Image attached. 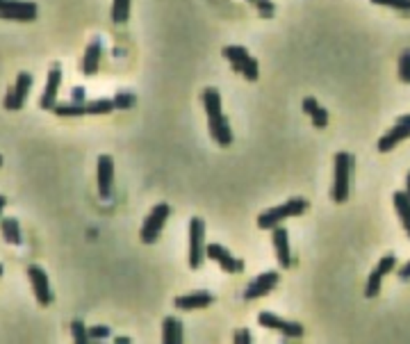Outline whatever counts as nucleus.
Here are the masks:
<instances>
[{"label": "nucleus", "instance_id": "36", "mask_svg": "<svg viewBox=\"0 0 410 344\" xmlns=\"http://www.w3.org/2000/svg\"><path fill=\"white\" fill-rule=\"evenodd\" d=\"M399 278H402V281H410V262L404 264V267L399 269Z\"/></svg>", "mask_w": 410, "mask_h": 344}, {"label": "nucleus", "instance_id": "33", "mask_svg": "<svg viewBox=\"0 0 410 344\" xmlns=\"http://www.w3.org/2000/svg\"><path fill=\"white\" fill-rule=\"evenodd\" d=\"M310 119H313V123L317 128H326V123H328V112L324 110V107H315V110L310 112Z\"/></svg>", "mask_w": 410, "mask_h": 344}, {"label": "nucleus", "instance_id": "3", "mask_svg": "<svg viewBox=\"0 0 410 344\" xmlns=\"http://www.w3.org/2000/svg\"><path fill=\"white\" fill-rule=\"evenodd\" d=\"M351 171H354V155L339 151L335 155V178H333V201L346 203L349 188H351Z\"/></svg>", "mask_w": 410, "mask_h": 344}, {"label": "nucleus", "instance_id": "38", "mask_svg": "<svg viewBox=\"0 0 410 344\" xmlns=\"http://www.w3.org/2000/svg\"><path fill=\"white\" fill-rule=\"evenodd\" d=\"M114 344H130V338L121 336V338H114Z\"/></svg>", "mask_w": 410, "mask_h": 344}, {"label": "nucleus", "instance_id": "19", "mask_svg": "<svg viewBox=\"0 0 410 344\" xmlns=\"http://www.w3.org/2000/svg\"><path fill=\"white\" fill-rule=\"evenodd\" d=\"M162 344H183V321L176 317H164Z\"/></svg>", "mask_w": 410, "mask_h": 344}, {"label": "nucleus", "instance_id": "34", "mask_svg": "<svg viewBox=\"0 0 410 344\" xmlns=\"http://www.w3.org/2000/svg\"><path fill=\"white\" fill-rule=\"evenodd\" d=\"M233 344H253V338H251V331L248 328H239L233 338Z\"/></svg>", "mask_w": 410, "mask_h": 344}, {"label": "nucleus", "instance_id": "39", "mask_svg": "<svg viewBox=\"0 0 410 344\" xmlns=\"http://www.w3.org/2000/svg\"><path fill=\"white\" fill-rule=\"evenodd\" d=\"M406 194L410 196V173L406 176Z\"/></svg>", "mask_w": 410, "mask_h": 344}, {"label": "nucleus", "instance_id": "41", "mask_svg": "<svg viewBox=\"0 0 410 344\" xmlns=\"http://www.w3.org/2000/svg\"><path fill=\"white\" fill-rule=\"evenodd\" d=\"M0 166H3V155H0Z\"/></svg>", "mask_w": 410, "mask_h": 344}, {"label": "nucleus", "instance_id": "18", "mask_svg": "<svg viewBox=\"0 0 410 344\" xmlns=\"http://www.w3.org/2000/svg\"><path fill=\"white\" fill-rule=\"evenodd\" d=\"M274 247H276V258L281 262V267H292V253H289V238L287 228H274Z\"/></svg>", "mask_w": 410, "mask_h": 344}, {"label": "nucleus", "instance_id": "12", "mask_svg": "<svg viewBox=\"0 0 410 344\" xmlns=\"http://www.w3.org/2000/svg\"><path fill=\"white\" fill-rule=\"evenodd\" d=\"M408 137H410V114L402 116V119L378 140V153H390L397 144H402Z\"/></svg>", "mask_w": 410, "mask_h": 344}, {"label": "nucleus", "instance_id": "14", "mask_svg": "<svg viewBox=\"0 0 410 344\" xmlns=\"http://www.w3.org/2000/svg\"><path fill=\"white\" fill-rule=\"evenodd\" d=\"M278 281H281L278 271H265V274H260L255 281L248 283V288L244 292V301H255L260 297H267V294L278 285Z\"/></svg>", "mask_w": 410, "mask_h": 344}, {"label": "nucleus", "instance_id": "27", "mask_svg": "<svg viewBox=\"0 0 410 344\" xmlns=\"http://www.w3.org/2000/svg\"><path fill=\"white\" fill-rule=\"evenodd\" d=\"M399 78H402V82L410 85V48H406L399 57Z\"/></svg>", "mask_w": 410, "mask_h": 344}, {"label": "nucleus", "instance_id": "15", "mask_svg": "<svg viewBox=\"0 0 410 344\" xmlns=\"http://www.w3.org/2000/svg\"><path fill=\"white\" fill-rule=\"evenodd\" d=\"M59 85H62V66L53 64L51 71H48V78H46V90L42 94V107L44 110H55Z\"/></svg>", "mask_w": 410, "mask_h": 344}, {"label": "nucleus", "instance_id": "1", "mask_svg": "<svg viewBox=\"0 0 410 344\" xmlns=\"http://www.w3.org/2000/svg\"><path fill=\"white\" fill-rule=\"evenodd\" d=\"M203 105L207 114V125L210 135L219 146H231L233 144V128L228 123L226 114L222 110V94H219L217 87H205L203 90Z\"/></svg>", "mask_w": 410, "mask_h": 344}, {"label": "nucleus", "instance_id": "8", "mask_svg": "<svg viewBox=\"0 0 410 344\" xmlns=\"http://www.w3.org/2000/svg\"><path fill=\"white\" fill-rule=\"evenodd\" d=\"M32 82H35L32 73H28V71L18 73L14 85L9 87V92L5 96V110H9V112H18V110H21V107L25 105V101H28L30 90H32Z\"/></svg>", "mask_w": 410, "mask_h": 344}, {"label": "nucleus", "instance_id": "40", "mask_svg": "<svg viewBox=\"0 0 410 344\" xmlns=\"http://www.w3.org/2000/svg\"><path fill=\"white\" fill-rule=\"evenodd\" d=\"M0 276H3V264H0Z\"/></svg>", "mask_w": 410, "mask_h": 344}, {"label": "nucleus", "instance_id": "37", "mask_svg": "<svg viewBox=\"0 0 410 344\" xmlns=\"http://www.w3.org/2000/svg\"><path fill=\"white\" fill-rule=\"evenodd\" d=\"M5 205H7V199L3 194H0V217H3V210H5Z\"/></svg>", "mask_w": 410, "mask_h": 344}, {"label": "nucleus", "instance_id": "31", "mask_svg": "<svg viewBox=\"0 0 410 344\" xmlns=\"http://www.w3.org/2000/svg\"><path fill=\"white\" fill-rule=\"evenodd\" d=\"M114 107H119V110H130V107L135 105V94H123V92H119L114 98Z\"/></svg>", "mask_w": 410, "mask_h": 344}, {"label": "nucleus", "instance_id": "20", "mask_svg": "<svg viewBox=\"0 0 410 344\" xmlns=\"http://www.w3.org/2000/svg\"><path fill=\"white\" fill-rule=\"evenodd\" d=\"M392 201H394V208H397L399 219H402L406 233L410 235V196L406 192H394Z\"/></svg>", "mask_w": 410, "mask_h": 344}, {"label": "nucleus", "instance_id": "29", "mask_svg": "<svg viewBox=\"0 0 410 344\" xmlns=\"http://www.w3.org/2000/svg\"><path fill=\"white\" fill-rule=\"evenodd\" d=\"M87 333H89V338H92V342H103V340H107L109 336H112V331H109L107 326H103V324L87 326Z\"/></svg>", "mask_w": 410, "mask_h": 344}, {"label": "nucleus", "instance_id": "25", "mask_svg": "<svg viewBox=\"0 0 410 344\" xmlns=\"http://www.w3.org/2000/svg\"><path fill=\"white\" fill-rule=\"evenodd\" d=\"M71 336H73V344H92V338H89L87 326L80 319L71 321Z\"/></svg>", "mask_w": 410, "mask_h": 344}, {"label": "nucleus", "instance_id": "5", "mask_svg": "<svg viewBox=\"0 0 410 344\" xmlns=\"http://www.w3.org/2000/svg\"><path fill=\"white\" fill-rule=\"evenodd\" d=\"M205 258V221L201 217L189 219V267L201 269Z\"/></svg>", "mask_w": 410, "mask_h": 344}, {"label": "nucleus", "instance_id": "10", "mask_svg": "<svg viewBox=\"0 0 410 344\" xmlns=\"http://www.w3.org/2000/svg\"><path fill=\"white\" fill-rule=\"evenodd\" d=\"M258 321H260V326L274 328L278 333H283L285 338H303V333H306V328L301 326V324L283 319V317H278V314H274V312H260Z\"/></svg>", "mask_w": 410, "mask_h": 344}, {"label": "nucleus", "instance_id": "13", "mask_svg": "<svg viewBox=\"0 0 410 344\" xmlns=\"http://www.w3.org/2000/svg\"><path fill=\"white\" fill-rule=\"evenodd\" d=\"M96 173H98V194H101V199H109V196H112V188H114L112 155H98Z\"/></svg>", "mask_w": 410, "mask_h": 344}, {"label": "nucleus", "instance_id": "23", "mask_svg": "<svg viewBox=\"0 0 410 344\" xmlns=\"http://www.w3.org/2000/svg\"><path fill=\"white\" fill-rule=\"evenodd\" d=\"M130 18V0H114L112 3V21L116 25H123Z\"/></svg>", "mask_w": 410, "mask_h": 344}, {"label": "nucleus", "instance_id": "32", "mask_svg": "<svg viewBox=\"0 0 410 344\" xmlns=\"http://www.w3.org/2000/svg\"><path fill=\"white\" fill-rule=\"evenodd\" d=\"M248 3H253L258 7L260 16H265V18L274 16V3H272V0H248Z\"/></svg>", "mask_w": 410, "mask_h": 344}, {"label": "nucleus", "instance_id": "6", "mask_svg": "<svg viewBox=\"0 0 410 344\" xmlns=\"http://www.w3.org/2000/svg\"><path fill=\"white\" fill-rule=\"evenodd\" d=\"M169 214H171V208H169L167 203H157L155 208L151 210V214L144 219L142 223V233H139V238H142L144 244H155L159 233H162L164 223L169 219Z\"/></svg>", "mask_w": 410, "mask_h": 344}, {"label": "nucleus", "instance_id": "9", "mask_svg": "<svg viewBox=\"0 0 410 344\" xmlns=\"http://www.w3.org/2000/svg\"><path fill=\"white\" fill-rule=\"evenodd\" d=\"M28 278L32 283V292L39 301V306H51L53 303V290L51 281H48V274L39 267V264H30L28 267Z\"/></svg>", "mask_w": 410, "mask_h": 344}, {"label": "nucleus", "instance_id": "26", "mask_svg": "<svg viewBox=\"0 0 410 344\" xmlns=\"http://www.w3.org/2000/svg\"><path fill=\"white\" fill-rule=\"evenodd\" d=\"M381 281H383V276L378 274L376 269L369 274V278H367V288H365V297L367 299H374V297H378V292H381Z\"/></svg>", "mask_w": 410, "mask_h": 344}, {"label": "nucleus", "instance_id": "35", "mask_svg": "<svg viewBox=\"0 0 410 344\" xmlns=\"http://www.w3.org/2000/svg\"><path fill=\"white\" fill-rule=\"evenodd\" d=\"M71 101H73V103H80V105H85V103H87V98H85V90H83V87H76V90L71 92Z\"/></svg>", "mask_w": 410, "mask_h": 344}, {"label": "nucleus", "instance_id": "28", "mask_svg": "<svg viewBox=\"0 0 410 344\" xmlns=\"http://www.w3.org/2000/svg\"><path fill=\"white\" fill-rule=\"evenodd\" d=\"M397 269V258L394 255H383L381 260H378V264H376V271L381 274V276L385 278L387 274H392Z\"/></svg>", "mask_w": 410, "mask_h": 344}, {"label": "nucleus", "instance_id": "22", "mask_svg": "<svg viewBox=\"0 0 410 344\" xmlns=\"http://www.w3.org/2000/svg\"><path fill=\"white\" fill-rule=\"evenodd\" d=\"M53 112H55L57 116H62V119H73V116H85V114H87V103H85V105L73 103V101L57 103Z\"/></svg>", "mask_w": 410, "mask_h": 344}, {"label": "nucleus", "instance_id": "7", "mask_svg": "<svg viewBox=\"0 0 410 344\" xmlns=\"http://www.w3.org/2000/svg\"><path fill=\"white\" fill-rule=\"evenodd\" d=\"M39 14V7L28 0H0V18L5 21H21L30 23Z\"/></svg>", "mask_w": 410, "mask_h": 344}, {"label": "nucleus", "instance_id": "16", "mask_svg": "<svg viewBox=\"0 0 410 344\" xmlns=\"http://www.w3.org/2000/svg\"><path fill=\"white\" fill-rule=\"evenodd\" d=\"M215 301V297L210 292H192V294H183V297H176L174 306L178 310H198V308H207L210 303Z\"/></svg>", "mask_w": 410, "mask_h": 344}, {"label": "nucleus", "instance_id": "24", "mask_svg": "<svg viewBox=\"0 0 410 344\" xmlns=\"http://www.w3.org/2000/svg\"><path fill=\"white\" fill-rule=\"evenodd\" d=\"M114 110L112 98H96V101H87V114H109Z\"/></svg>", "mask_w": 410, "mask_h": 344}, {"label": "nucleus", "instance_id": "30", "mask_svg": "<svg viewBox=\"0 0 410 344\" xmlns=\"http://www.w3.org/2000/svg\"><path fill=\"white\" fill-rule=\"evenodd\" d=\"M372 3L390 9H399V12H410V0H372Z\"/></svg>", "mask_w": 410, "mask_h": 344}, {"label": "nucleus", "instance_id": "4", "mask_svg": "<svg viewBox=\"0 0 410 344\" xmlns=\"http://www.w3.org/2000/svg\"><path fill=\"white\" fill-rule=\"evenodd\" d=\"M224 57H226L228 62H231L233 71L242 73L248 82H255L258 80V75H260V71H258V60L248 55V51H246L244 46H226L224 48Z\"/></svg>", "mask_w": 410, "mask_h": 344}, {"label": "nucleus", "instance_id": "2", "mask_svg": "<svg viewBox=\"0 0 410 344\" xmlns=\"http://www.w3.org/2000/svg\"><path fill=\"white\" fill-rule=\"evenodd\" d=\"M308 210V201L306 199H289L287 203L276 205V208H269L258 217V228L263 231H274L278 228L285 219L289 217H301Z\"/></svg>", "mask_w": 410, "mask_h": 344}, {"label": "nucleus", "instance_id": "17", "mask_svg": "<svg viewBox=\"0 0 410 344\" xmlns=\"http://www.w3.org/2000/svg\"><path fill=\"white\" fill-rule=\"evenodd\" d=\"M101 57H103V44H101V39H94V42L87 46L85 57H83V73L96 75L98 66H101Z\"/></svg>", "mask_w": 410, "mask_h": 344}, {"label": "nucleus", "instance_id": "21", "mask_svg": "<svg viewBox=\"0 0 410 344\" xmlns=\"http://www.w3.org/2000/svg\"><path fill=\"white\" fill-rule=\"evenodd\" d=\"M0 231H3V238L7 244H14V247L21 244V228H18V221L14 217L0 219Z\"/></svg>", "mask_w": 410, "mask_h": 344}, {"label": "nucleus", "instance_id": "11", "mask_svg": "<svg viewBox=\"0 0 410 344\" xmlns=\"http://www.w3.org/2000/svg\"><path fill=\"white\" fill-rule=\"evenodd\" d=\"M205 255L210 260H215L219 267H222L224 271H228V274H242L244 271V262L239 258H235V255L226 247H222V244H207Z\"/></svg>", "mask_w": 410, "mask_h": 344}]
</instances>
